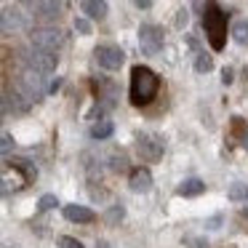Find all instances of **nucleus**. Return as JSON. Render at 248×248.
I'll list each match as a JSON object with an SVG mask.
<instances>
[{"mask_svg":"<svg viewBox=\"0 0 248 248\" xmlns=\"http://www.w3.org/2000/svg\"><path fill=\"white\" fill-rule=\"evenodd\" d=\"M157 88H160V78L144 64H136L131 70V88H128V99L134 107H144L152 99L157 96Z\"/></svg>","mask_w":248,"mask_h":248,"instance_id":"obj_1","label":"nucleus"},{"mask_svg":"<svg viewBox=\"0 0 248 248\" xmlns=\"http://www.w3.org/2000/svg\"><path fill=\"white\" fill-rule=\"evenodd\" d=\"M203 27H205V38H208L211 48L221 51L227 43V14L219 8L216 0L205 3V14H203Z\"/></svg>","mask_w":248,"mask_h":248,"instance_id":"obj_2","label":"nucleus"},{"mask_svg":"<svg viewBox=\"0 0 248 248\" xmlns=\"http://www.w3.org/2000/svg\"><path fill=\"white\" fill-rule=\"evenodd\" d=\"M136 150H139V155L144 157L147 163H155V160H160V157H163L166 141H163L157 134H150V131H144V134L136 136Z\"/></svg>","mask_w":248,"mask_h":248,"instance_id":"obj_3","label":"nucleus"},{"mask_svg":"<svg viewBox=\"0 0 248 248\" xmlns=\"http://www.w3.org/2000/svg\"><path fill=\"white\" fill-rule=\"evenodd\" d=\"M163 30L155 27V24H141L139 27V48L141 54L147 56H157L163 51Z\"/></svg>","mask_w":248,"mask_h":248,"instance_id":"obj_4","label":"nucleus"},{"mask_svg":"<svg viewBox=\"0 0 248 248\" xmlns=\"http://www.w3.org/2000/svg\"><path fill=\"white\" fill-rule=\"evenodd\" d=\"M56 62H59V56H56L54 51H46V48H38V46H35V48L27 54V70L48 75V72L56 70Z\"/></svg>","mask_w":248,"mask_h":248,"instance_id":"obj_5","label":"nucleus"},{"mask_svg":"<svg viewBox=\"0 0 248 248\" xmlns=\"http://www.w3.org/2000/svg\"><path fill=\"white\" fill-rule=\"evenodd\" d=\"M93 56H96L102 70H120L123 62H125L123 48H118V46H99V48L93 51Z\"/></svg>","mask_w":248,"mask_h":248,"instance_id":"obj_6","label":"nucleus"},{"mask_svg":"<svg viewBox=\"0 0 248 248\" xmlns=\"http://www.w3.org/2000/svg\"><path fill=\"white\" fill-rule=\"evenodd\" d=\"M64 43V38H62L59 30H35L32 32V46H38V48H46V51H56L59 46Z\"/></svg>","mask_w":248,"mask_h":248,"instance_id":"obj_7","label":"nucleus"},{"mask_svg":"<svg viewBox=\"0 0 248 248\" xmlns=\"http://www.w3.org/2000/svg\"><path fill=\"white\" fill-rule=\"evenodd\" d=\"M27 27V19L16 6H6L3 8V32H16V30Z\"/></svg>","mask_w":248,"mask_h":248,"instance_id":"obj_8","label":"nucleus"},{"mask_svg":"<svg viewBox=\"0 0 248 248\" xmlns=\"http://www.w3.org/2000/svg\"><path fill=\"white\" fill-rule=\"evenodd\" d=\"M64 219L70 221H78V224H91L93 219H96V214H93L91 208H86V205H64Z\"/></svg>","mask_w":248,"mask_h":248,"instance_id":"obj_9","label":"nucleus"},{"mask_svg":"<svg viewBox=\"0 0 248 248\" xmlns=\"http://www.w3.org/2000/svg\"><path fill=\"white\" fill-rule=\"evenodd\" d=\"M128 184H131L134 192H150V189H152V173L147 171V168H134V171H131Z\"/></svg>","mask_w":248,"mask_h":248,"instance_id":"obj_10","label":"nucleus"},{"mask_svg":"<svg viewBox=\"0 0 248 248\" xmlns=\"http://www.w3.org/2000/svg\"><path fill=\"white\" fill-rule=\"evenodd\" d=\"M203 192H205V182H200V179H184L176 187L179 198H198V195H203Z\"/></svg>","mask_w":248,"mask_h":248,"instance_id":"obj_11","label":"nucleus"},{"mask_svg":"<svg viewBox=\"0 0 248 248\" xmlns=\"http://www.w3.org/2000/svg\"><path fill=\"white\" fill-rule=\"evenodd\" d=\"M35 16L40 19H54L62 8V0H35Z\"/></svg>","mask_w":248,"mask_h":248,"instance_id":"obj_12","label":"nucleus"},{"mask_svg":"<svg viewBox=\"0 0 248 248\" xmlns=\"http://www.w3.org/2000/svg\"><path fill=\"white\" fill-rule=\"evenodd\" d=\"M80 8L91 19H104L107 16V0H80Z\"/></svg>","mask_w":248,"mask_h":248,"instance_id":"obj_13","label":"nucleus"},{"mask_svg":"<svg viewBox=\"0 0 248 248\" xmlns=\"http://www.w3.org/2000/svg\"><path fill=\"white\" fill-rule=\"evenodd\" d=\"M8 166L16 168V171L24 173V182H35L38 179V171H35L32 166H30V160H22V157H14V160H8Z\"/></svg>","mask_w":248,"mask_h":248,"instance_id":"obj_14","label":"nucleus"},{"mask_svg":"<svg viewBox=\"0 0 248 248\" xmlns=\"http://www.w3.org/2000/svg\"><path fill=\"white\" fill-rule=\"evenodd\" d=\"M112 131H115V125L109 123V120H99V123H93L91 125V136L93 139H109V136H112Z\"/></svg>","mask_w":248,"mask_h":248,"instance_id":"obj_15","label":"nucleus"},{"mask_svg":"<svg viewBox=\"0 0 248 248\" xmlns=\"http://www.w3.org/2000/svg\"><path fill=\"white\" fill-rule=\"evenodd\" d=\"M232 38H235L237 43H248V19H237V22L232 24Z\"/></svg>","mask_w":248,"mask_h":248,"instance_id":"obj_16","label":"nucleus"},{"mask_svg":"<svg viewBox=\"0 0 248 248\" xmlns=\"http://www.w3.org/2000/svg\"><path fill=\"white\" fill-rule=\"evenodd\" d=\"M195 70H198V72H211V70H214V59H211L208 54H203V51L195 54Z\"/></svg>","mask_w":248,"mask_h":248,"instance_id":"obj_17","label":"nucleus"},{"mask_svg":"<svg viewBox=\"0 0 248 248\" xmlns=\"http://www.w3.org/2000/svg\"><path fill=\"white\" fill-rule=\"evenodd\" d=\"M227 198L235 200V203H240V200H248V184H232L230 192H227Z\"/></svg>","mask_w":248,"mask_h":248,"instance_id":"obj_18","label":"nucleus"},{"mask_svg":"<svg viewBox=\"0 0 248 248\" xmlns=\"http://www.w3.org/2000/svg\"><path fill=\"white\" fill-rule=\"evenodd\" d=\"M232 128H235V134H237V139H240V144L248 150V128H246V123H243V118H232Z\"/></svg>","mask_w":248,"mask_h":248,"instance_id":"obj_19","label":"nucleus"},{"mask_svg":"<svg viewBox=\"0 0 248 248\" xmlns=\"http://www.w3.org/2000/svg\"><path fill=\"white\" fill-rule=\"evenodd\" d=\"M54 205H59V200H56V195H43V198L38 200V208H40V211H51Z\"/></svg>","mask_w":248,"mask_h":248,"instance_id":"obj_20","label":"nucleus"},{"mask_svg":"<svg viewBox=\"0 0 248 248\" xmlns=\"http://www.w3.org/2000/svg\"><path fill=\"white\" fill-rule=\"evenodd\" d=\"M56 243H59V248H86L80 240H75V237H70V235H62Z\"/></svg>","mask_w":248,"mask_h":248,"instance_id":"obj_21","label":"nucleus"},{"mask_svg":"<svg viewBox=\"0 0 248 248\" xmlns=\"http://www.w3.org/2000/svg\"><path fill=\"white\" fill-rule=\"evenodd\" d=\"M123 214H125V211H123V205H115V208H109L107 221H109V224H115L118 219H123Z\"/></svg>","mask_w":248,"mask_h":248,"instance_id":"obj_22","label":"nucleus"},{"mask_svg":"<svg viewBox=\"0 0 248 248\" xmlns=\"http://www.w3.org/2000/svg\"><path fill=\"white\" fill-rule=\"evenodd\" d=\"M75 30L80 35H91V24H88L86 19H75Z\"/></svg>","mask_w":248,"mask_h":248,"instance_id":"obj_23","label":"nucleus"},{"mask_svg":"<svg viewBox=\"0 0 248 248\" xmlns=\"http://www.w3.org/2000/svg\"><path fill=\"white\" fill-rule=\"evenodd\" d=\"M11 144H14V139H11V134H3V155H8V150H11Z\"/></svg>","mask_w":248,"mask_h":248,"instance_id":"obj_24","label":"nucleus"},{"mask_svg":"<svg viewBox=\"0 0 248 248\" xmlns=\"http://www.w3.org/2000/svg\"><path fill=\"white\" fill-rule=\"evenodd\" d=\"M184 243H189V246H195V248H208V246H205L203 240H198V237H187V240H184Z\"/></svg>","mask_w":248,"mask_h":248,"instance_id":"obj_25","label":"nucleus"},{"mask_svg":"<svg viewBox=\"0 0 248 248\" xmlns=\"http://www.w3.org/2000/svg\"><path fill=\"white\" fill-rule=\"evenodd\" d=\"M134 3H136L139 8H150V6H152V0H134Z\"/></svg>","mask_w":248,"mask_h":248,"instance_id":"obj_26","label":"nucleus"},{"mask_svg":"<svg viewBox=\"0 0 248 248\" xmlns=\"http://www.w3.org/2000/svg\"><path fill=\"white\" fill-rule=\"evenodd\" d=\"M221 80H224V83H232V70H224V72H221Z\"/></svg>","mask_w":248,"mask_h":248,"instance_id":"obj_27","label":"nucleus"},{"mask_svg":"<svg viewBox=\"0 0 248 248\" xmlns=\"http://www.w3.org/2000/svg\"><path fill=\"white\" fill-rule=\"evenodd\" d=\"M96 248H109V243H104V240H102V243H99Z\"/></svg>","mask_w":248,"mask_h":248,"instance_id":"obj_28","label":"nucleus"},{"mask_svg":"<svg viewBox=\"0 0 248 248\" xmlns=\"http://www.w3.org/2000/svg\"><path fill=\"white\" fill-rule=\"evenodd\" d=\"M22 3H35V0H22Z\"/></svg>","mask_w":248,"mask_h":248,"instance_id":"obj_29","label":"nucleus"},{"mask_svg":"<svg viewBox=\"0 0 248 248\" xmlns=\"http://www.w3.org/2000/svg\"><path fill=\"white\" fill-rule=\"evenodd\" d=\"M246 216H248V208H246Z\"/></svg>","mask_w":248,"mask_h":248,"instance_id":"obj_30","label":"nucleus"}]
</instances>
